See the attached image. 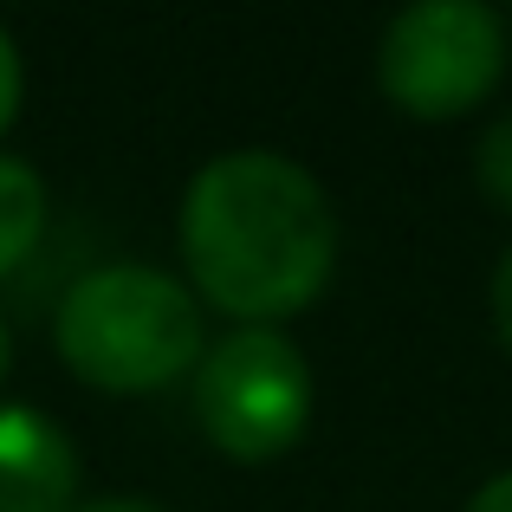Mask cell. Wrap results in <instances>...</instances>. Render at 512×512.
<instances>
[{"label":"cell","instance_id":"7a4b0ae2","mask_svg":"<svg viewBox=\"0 0 512 512\" xmlns=\"http://www.w3.org/2000/svg\"><path fill=\"white\" fill-rule=\"evenodd\" d=\"M52 350L85 389L156 396L195 376L208 350V312L169 266L104 260L65 286L52 312Z\"/></svg>","mask_w":512,"mask_h":512},{"label":"cell","instance_id":"4fadbf2b","mask_svg":"<svg viewBox=\"0 0 512 512\" xmlns=\"http://www.w3.org/2000/svg\"><path fill=\"white\" fill-rule=\"evenodd\" d=\"M506 33H512V26H506Z\"/></svg>","mask_w":512,"mask_h":512},{"label":"cell","instance_id":"6da1fadb","mask_svg":"<svg viewBox=\"0 0 512 512\" xmlns=\"http://www.w3.org/2000/svg\"><path fill=\"white\" fill-rule=\"evenodd\" d=\"M175 253L201 312L286 331L338 279L344 221L331 188L273 143L208 156L175 208Z\"/></svg>","mask_w":512,"mask_h":512},{"label":"cell","instance_id":"ba28073f","mask_svg":"<svg viewBox=\"0 0 512 512\" xmlns=\"http://www.w3.org/2000/svg\"><path fill=\"white\" fill-rule=\"evenodd\" d=\"M20 104H26V52H20V39L7 33V20H0V137L13 130Z\"/></svg>","mask_w":512,"mask_h":512},{"label":"cell","instance_id":"8fae6325","mask_svg":"<svg viewBox=\"0 0 512 512\" xmlns=\"http://www.w3.org/2000/svg\"><path fill=\"white\" fill-rule=\"evenodd\" d=\"M72 512H169V506L143 500V493H98V500H78Z\"/></svg>","mask_w":512,"mask_h":512},{"label":"cell","instance_id":"9c48e42d","mask_svg":"<svg viewBox=\"0 0 512 512\" xmlns=\"http://www.w3.org/2000/svg\"><path fill=\"white\" fill-rule=\"evenodd\" d=\"M487 318H493L500 350L512 357V240L500 247V260H493V273H487Z\"/></svg>","mask_w":512,"mask_h":512},{"label":"cell","instance_id":"8992f818","mask_svg":"<svg viewBox=\"0 0 512 512\" xmlns=\"http://www.w3.org/2000/svg\"><path fill=\"white\" fill-rule=\"evenodd\" d=\"M52 221V188L26 156L0 150V279H13L39 253Z\"/></svg>","mask_w":512,"mask_h":512},{"label":"cell","instance_id":"7c38bea8","mask_svg":"<svg viewBox=\"0 0 512 512\" xmlns=\"http://www.w3.org/2000/svg\"><path fill=\"white\" fill-rule=\"evenodd\" d=\"M7 370H13V331H7V318H0V383H7Z\"/></svg>","mask_w":512,"mask_h":512},{"label":"cell","instance_id":"52a82bcc","mask_svg":"<svg viewBox=\"0 0 512 512\" xmlns=\"http://www.w3.org/2000/svg\"><path fill=\"white\" fill-rule=\"evenodd\" d=\"M474 182H480V195H487L500 214H512V111H500V117L487 124V137H480V150H474Z\"/></svg>","mask_w":512,"mask_h":512},{"label":"cell","instance_id":"277c9868","mask_svg":"<svg viewBox=\"0 0 512 512\" xmlns=\"http://www.w3.org/2000/svg\"><path fill=\"white\" fill-rule=\"evenodd\" d=\"M512 65V33L487 0H415L376 39V91L415 124H454L493 104Z\"/></svg>","mask_w":512,"mask_h":512},{"label":"cell","instance_id":"30bf717a","mask_svg":"<svg viewBox=\"0 0 512 512\" xmlns=\"http://www.w3.org/2000/svg\"><path fill=\"white\" fill-rule=\"evenodd\" d=\"M461 512H512V467H500V474H487L474 493H467Z\"/></svg>","mask_w":512,"mask_h":512},{"label":"cell","instance_id":"5b68a950","mask_svg":"<svg viewBox=\"0 0 512 512\" xmlns=\"http://www.w3.org/2000/svg\"><path fill=\"white\" fill-rule=\"evenodd\" d=\"M78 441L33 402H0V512H72Z\"/></svg>","mask_w":512,"mask_h":512},{"label":"cell","instance_id":"3957f363","mask_svg":"<svg viewBox=\"0 0 512 512\" xmlns=\"http://www.w3.org/2000/svg\"><path fill=\"white\" fill-rule=\"evenodd\" d=\"M188 409L195 428L208 435L214 454L240 467L286 461L305 441L318 409V383L305 350L286 331L266 325H234L227 338H208L195 376H188Z\"/></svg>","mask_w":512,"mask_h":512}]
</instances>
